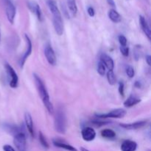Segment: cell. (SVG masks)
Wrapping results in <instances>:
<instances>
[{
  "label": "cell",
  "instance_id": "6da1fadb",
  "mask_svg": "<svg viewBox=\"0 0 151 151\" xmlns=\"http://www.w3.org/2000/svg\"><path fill=\"white\" fill-rule=\"evenodd\" d=\"M33 78L34 81H35V86H36L37 91H38V94H39L40 97H41V100H42L43 104L45 106V108L48 111L49 113L52 114L54 112V107H53L52 102L50 101V94H49L48 91H47V88H46L45 85H44L41 78L38 75L34 73Z\"/></svg>",
  "mask_w": 151,
  "mask_h": 151
},
{
  "label": "cell",
  "instance_id": "7a4b0ae2",
  "mask_svg": "<svg viewBox=\"0 0 151 151\" xmlns=\"http://www.w3.org/2000/svg\"><path fill=\"white\" fill-rule=\"evenodd\" d=\"M47 4L52 14V22L55 31L57 35L60 36L63 33V22L61 13L55 0H47Z\"/></svg>",
  "mask_w": 151,
  "mask_h": 151
},
{
  "label": "cell",
  "instance_id": "3957f363",
  "mask_svg": "<svg viewBox=\"0 0 151 151\" xmlns=\"http://www.w3.org/2000/svg\"><path fill=\"white\" fill-rule=\"evenodd\" d=\"M66 113L63 108H58L55 116V128L58 133L64 134L66 131Z\"/></svg>",
  "mask_w": 151,
  "mask_h": 151
},
{
  "label": "cell",
  "instance_id": "277c9868",
  "mask_svg": "<svg viewBox=\"0 0 151 151\" xmlns=\"http://www.w3.org/2000/svg\"><path fill=\"white\" fill-rule=\"evenodd\" d=\"M126 115V111L122 109H116L110 111L108 113H97L94 116L99 119H107V118H112V119H121L123 118Z\"/></svg>",
  "mask_w": 151,
  "mask_h": 151
},
{
  "label": "cell",
  "instance_id": "5b68a950",
  "mask_svg": "<svg viewBox=\"0 0 151 151\" xmlns=\"http://www.w3.org/2000/svg\"><path fill=\"white\" fill-rule=\"evenodd\" d=\"M13 143L19 151H27V138L24 133L22 131L14 135Z\"/></svg>",
  "mask_w": 151,
  "mask_h": 151
},
{
  "label": "cell",
  "instance_id": "8992f818",
  "mask_svg": "<svg viewBox=\"0 0 151 151\" xmlns=\"http://www.w3.org/2000/svg\"><path fill=\"white\" fill-rule=\"evenodd\" d=\"M4 67H5L7 75L9 76V78H10V82H9L10 86L13 88H17L18 85H19V77H18L17 73L9 63H5Z\"/></svg>",
  "mask_w": 151,
  "mask_h": 151
},
{
  "label": "cell",
  "instance_id": "52a82bcc",
  "mask_svg": "<svg viewBox=\"0 0 151 151\" xmlns=\"http://www.w3.org/2000/svg\"><path fill=\"white\" fill-rule=\"evenodd\" d=\"M24 38L25 42H26V50H25V52L24 53L23 56L21 58L20 60H19V65H20V67L22 68V69L24 67L25 62L27 60V58H29V56L30 55L32 51V41H31L30 38L28 36L27 34H24Z\"/></svg>",
  "mask_w": 151,
  "mask_h": 151
},
{
  "label": "cell",
  "instance_id": "ba28073f",
  "mask_svg": "<svg viewBox=\"0 0 151 151\" xmlns=\"http://www.w3.org/2000/svg\"><path fill=\"white\" fill-rule=\"evenodd\" d=\"M44 52L47 62L52 66H55L56 64V62H57V58H56L54 50H53L52 47L50 43H47V44H45Z\"/></svg>",
  "mask_w": 151,
  "mask_h": 151
},
{
  "label": "cell",
  "instance_id": "9c48e42d",
  "mask_svg": "<svg viewBox=\"0 0 151 151\" xmlns=\"http://www.w3.org/2000/svg\"><path fill=\"white\" fill-rule=\"evenodd\" d=\"M5 13L8 22L13 24L16 17V10L15 5L10 0H5Z\"/></svg>",
  "mask_w": 151,
  "mask_h": 151
},
{
  "label": "cell",
  "instance_id": "30bf717a",
  "mask_svg": "<svg viewBox=\"0 0 151 151\" xmlns=\"http://www.w3.org/2000/svg\"><path fill=\"white\" fill-rule=\"evenodd\" d=\"M147 120H142L137 121V122H131V123H122L119 124V126L121 128H124V129L129 130V131H131V130H137L145 126L146 124H147Z\"/></svg>",
  "mask_w": 151,
  "mask_h": 151
},
{
  "label": "cell",
  "instance_id": "8fae6325",
  "mask_svg": "<svg viewBox=\"0 0 151 151\" xmlns=\"http://www.w3.org/2000/svg\"><path fill=\"white\" fill-rule=\"evenodd\" d=\"M82 138L86 142H91L95 139L96 132L94 129L91 127H86L84 128L81 131Z\"/></svg>",
  "mask_w": 151,
  "mask_h": 151
},
{
  "label": "cell",
  "instance_id": "7c38bea8",
  "mask_svg": "<svg viewBox=\"0 0 151 151\" xmlns=\"http://www.w3.org/2000/svg\"><path fill=\"white\" fill-rule=\"evenodd\" d=\"M27 6L28 7H29V10H30L32 13H35V16H37L38 20L39 21V22H43L44 17H43L42 11H41L40 6L38 5L36 2H34V1L28 2Z\"/></svg>",
  "mask_w": 151,
  "mask_h": 151
},
{
  "label": "cell",
  "instance_id": "4fadbf2b",
  "mask_svg": "<svg viewBox=\"0 0 151 151\" xmlns=\"http://www.w3.org/2000/svg\"><path fill=\"white\" fill-rule=\"evenodd\" d=\"M24 122L29 135L32 137H35V131H34L33 121H32V116L29 112H26L24 114Z\"/></svg>",
  "mask_w": 151,
  "mask_h": 151
},
{
  "label": "cell",
  "instance_id": "5bb4252c",
  "mask_svg": "<svg viewBox=\"0 0 151 151\" xmlns=\"http://www.w3.org/2000/svg\"><path fill=\"white\" fill-rule=\"evenodd\" d=\"M100 61L104 64L106 68H107L109 70H114V60L111 58V57L108 55L107 54L103 53L100 55Z\"/></svg>",
  "mask_w": 151,
  "mask_h": 151
},
{
  "label": "cell",
  "instance_id": "9a60e30c",
  "mask_svg": "<svg viewBox=\"0 0 151 151\" xmlns=\"http://www.w3.org/2000/svg\"><path fill=\"white\" fill-rule=\"evenodd\" d=\"M122 151H136L137 149V143L132 140H125L121 145Z\"/></svg>",
  "mask_w": 151,
  "mask_h": 151
},
{
  "label": "cell",
  "instance_id": "2e32d148",
  "mask_svg": "<svg viewBox=\"0 0 151 151\" xmlns=\"http://www.w3.org/2000/svg\"><path fill=\"white\" fill-rule=\"evenodd\" d=\"M139 24L141 25V27L142 29L143 32L145 34V35L147 36V38H148V40L151 39V31L150 26H149L148 23H147V20L145 19V18L143 16H139Z\"/></svg>",
  "mask_w": 151,
  "mask_h": 151
},
{
  "label": "cell",
  "instance_id": "e0dca14e",
  "mask_svg": "<svg viewBox=\"0 0 151 151\" xmlns=\"http://www.w3.org/2000/svg\"><path fill=\"white\" fill-rule=\"evenodd\" d=\"M52 143L55 147H59V148L64 149V150H68V151H78V150H77L75 147L67 144V143L63 142L62 141H60V140L58 139H53Z\"/></svg>",
  "mask_w": 151,
  "mask_h": 151
},
{
  "label": "cell",
  "instance_id": "ac0fdd59",
  "mask_svg": "<svg viewBox=\"0 0 151 151\" xmlns=\"http://www.w3.org/2000/svg\"><path fill=\"white\" fill-rule=\"evenodd\" d=\"M141 102V99L139 98V97H136V96L131 95L129 96L128 99L124 102V106L126 108H131L133 106H136L138 103H139Z\"/></svg>",
  "mask_w": 151,
  "mask_h": 151
},
{
  "label": "cell",
  "instance_id": "d6986e66",
  "mask_svg": "<svg viewBox=\"0 0 151 151\" xmlns=\"http://www.w3.org/2000/svg\"><path fill=\"white\" fill-rule=\"evenodd\" d=\"M108 16H109V18L111 19V21L113 22L114 23H119L122 20L120 14L114 9H111L108 13Z\"/></svg>",
  "mask_w": 151,
  "mask_h": 151
},
{
  "label": "cell",
  "instance_id": "ffe728a7",
  "mask_svg": "<svg viewBox=\"0 0 151 151\" xmlns=\"http://www.w3.org/2000/svg\"><path fill=\"white\" fill-rule=\"evenodd\" d=\"M67 5L72 16H75L78 13V6L75 0H67Z\"/></svg>",
  "mask_w": 151,
  "mask_h": 151
},
{
  "label": "cell",
  "instance_id": "44dd1931",
  "mask_svg": "<svg viewBox=\"0 0 151 151\" xmlns=\"http://www.w3.org/2000/svg\"><path fill=\"white\" fill-rule=\"evenodd\" d=\"M100 134L102 137L106 139H113L116 137V133L111 129H103L102 130Z\"/></svg>",
  "mask_w": 151,
  "mask_h": 151
},
{
  "label": "cell",
  "instance_id": "7402d4cb",
  "mask_svg": "<svg viewBox=\"0 0 151 151\" xmlns=\"http://www.w3.org/2000/svg\"><path fill=\"white\" fill-rule=\"evenodd\" d=\"M107 80L110 85L114 86L116 82V78L113 70H109L107 72Z\"/></svg>",
  "mask_w": 151,
  "mask_h": 151
},
{
  "label": "cell",
  "instance_id": "603a6c76",
  "mask_svg": "<svg viewBox=\"0 0 151 151\" xmlns=\"http://www.w3.org/2000/svg\"><path fill=\"white\" fill-rule=\"evenodd\" d=\"M38 139H39V142L41 145L43 146V147H44L45 149L50 148V145H49L48 142L47 141V139L44 137V134L41 131H39V133H38Z\"/></svg>",
  "mask_w": 151,
  "mask_h": 151
},
{
  "label": "cell",
  "instance_id": "cb8c5ba5",
  "mask_svg": "<svg viewBox=\"0 0 151 151\" xmlns=\"http://www.w3.org/2000/svg\"><path fill=\"white\" fill-rule=\"evenodd\" d=\"M97 72L101 76H103L106 74V66L100 60L97 63Z\"/></svg>",
  "mask_w": 151,
  "mask_h": 151
},
{
  "label": "cell",
  "instance_id": "d4e9b609",
  "mask_svg": "<svg viewBox=\"0 0 151 151\" xmlns=\"http://www.w3.org/2000/svg\"><path fill=\"white\" fill-rule=\"evenodd\" d=\"M125 72H126V75H128L129 78H133L135 75V71H134V67H132L131 66H127L125 67Z\"/></svg>",
  "mask_w": 151,
  "mask_h": 151
},
{
  "label": "cell",
  "instance_id": "484cf974",
  "mask_svg": "<svg viewBox=\"0 0 151 151\" xmlns=\"http://www.w3.org/2000/svg\"><path fill=\"white\" fill-rule=\"evenodd\" d=\"M119 50H120L121 54L125 57H128L129 55V48L127 46H120Z\"/></svg>",
  "mask_w": 151,
  "mask_h": 151
},
{
  "label": "cell",
  "instance_id": "4316f807",
  "mask_svg": "<svg viewBox=\"0 0 151 151\" xmlns=\"http://www.w3.org/2000/svg\"><path fill=\"white\" fill-rule=\"evenodd\" d=\"M91 123L93 124V125H95L96 126H103V125H108V124L109 123V122H108V121H106V122H103V121H100V120H92L91 121Z\"/></svg>",
  "mask_w": 151,
  "mask_h": 151
},
{
  "label": "cell",
  "instance_id": "83f0119b",
  "mask_svg": "<svg viewBox=\"0 0 151 151\" xmlns=\"http://www.w3.org/2000/svg\"><path fill=\"white\" fill-rule=\"evenodd\" d=\"M118 41L121 46H127V38L123 35H120L118 37Z\"/></svg>",
  "mask_w": 151,
  "mask_h": 151
},
{
  "label": "cell",
  "instance_id": "f1b7e54d",
  "mask_svg": "<svg viewBox=\"0 0 151 151\" xmlns=\"http://www.w3.org/2000/svg\"><path fill=\"white\" fill-rule=\"evenodd\" d=\"M118 90H119V94L122 97H123L124 93H125V84H124V83L122 81L119 82V88H118Z\"/></svg>",
  "mask_w": 151,
  "mask_h": 151
},
{
  "label": "cell",
  "instance_id": "f546056e",
  "mask_svg": "<svg viewBox=\"0 0 151 151\" xmlns=\"http://www.w3.org/2000/svg\"><path fill=\"white\" fill-rule=\"evenodd\" d=\"M87 12H88V14L91 17H94L95 16V10H94V9L92 7H88L87 8Z\"/></svg>",
  "mask_w": 151,
  "mask_h": 151
},
{
  "label": "cell",
  "instance_id": "4dcf8cb0",
  "mask_svg": "<svg viewBox=\"0 0 151 151\" xmlns=\"http://www.w3.org/2000/svg\"><path fill=\"white\" fill-rule=\"evenodd\" d=\"M3 150L4 151H16L15 149L12 147L11 145H4L3 146Z\"/></svg>",
  "mask_w": 151,
  "mask_h": 151
},
{
  "label": "cell",
  "instance_id": "1f68e13d",
  "mask_svg": "<svg viewBox=\"0 0 151 151\" xmlns=\"http://www.w3.org/2000/svg\"><path fill=\"white\" fill-rule=\"evenodd\" d=\"M145 60L148 66H151V56L150 55H147L145 56Z\"/></svg>",
  "mask_w": 151,
  "mask_h": 151
},
{
  "label": "cell",
  "instance_id": "d6a6232c",
  "mask_svg": "<svg viewBox=\"0 0 151 151\" xmlns=\"http://www.w3.org/2000/svg\"><path fill=\"white\" fill-rule=\"evenodd\" d=\"M107 2L109 5L111 6V7H114L115 6H116V4H115V2L114 0H107Z\"/></svg>",
  "mask_w": 151,
  "mask_h": 151
},
{
  "label": "cell",
  "instance_id": "836d02e7",
  "mask_svg": "<svg viewBox=\"0 0 151 151\" xmlns=\"http://www.w3.org/2000/svg\"><path fill=\"white\" fill-rule=\"evenodd\" d=\"M134 86H135V87H137V88H139L142 87V83L139 81H136L135 83H134Z\"/></svg>",
  "mask_w": 151,
  "mask_h": 151
},
{
  "label": "cell",
  "instance_id": "e575fe53",
  "mask_svg": "<svg viewBox=\"0 0 151 151\" xmlns=\"http://www.w3.org/2000/svg\"><path fill=\"white\" fill-rule=\"evenodd\" d=\"M81 151H90V150H88V149L85 148V147H81Z\"/></svg>",
  "mask_w": 151,
  "mask_h": 151
},
{
  "label": "cell",
  "instance_id": "d590c367",
  "mask_svg": "<svg viewBox=\"0 0 151 151\" xmlns=\"http://www.w3.org/2000/svg\"><path fill=\"white\" fill-rule=\"evenodd\" d=\"M0 40H1V35H0Z\"/></svg>",
  "mask_w": 151,
  "mask_h": 151
}]
</instances>
